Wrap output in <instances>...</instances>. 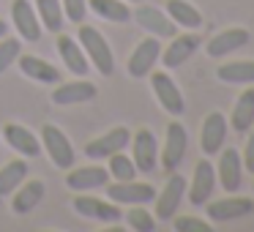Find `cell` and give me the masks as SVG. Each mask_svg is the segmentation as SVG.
<instances>
[{
  "label": "cell",
  "mask_w": 254,
  "mask_h": 232,
  "mask_svg": "<svg viewBox=\"0 0 254 232\" xmlns=\"http://www.w3.org/2000/svg\"><path fill=\"white\" fill-rule=\"evenodd\" d=\"M202 44L199 41L197 33H183V36H172V44H167L164 55H161V60H164L167 68H178L183 66V63L189 60V58L197 52V47Z\"/></svg>",
  "instance_id": "16"
},
{
  "label": "cell",
  "mask_w": 254,
  "mask_h": 232,
  "mask_svg": "<svg viewBox=\"0 0 254 232\" xmlns=\"http://www.w3.org/2000/svg\"><path fill=\"white\" fill-rule=\"evenodd\" d=\"M227 131H230V123L221 112H210L202 120V131H199V145H202L205 156H216L221 148H224Z\"/></svg>",
  "instance_id": "11"
},
{
  "label": "cell",
  "mask_w": 254,
  "mask_h": 232,
  "mask_svg": "<svg viewBox=\"0 0 254 232\" xmlns=\"http://www.w3.org/2000/svg\"><path fill=\"white\" fill-rule=\"evenodd\" d=\"M25 175H28V164H25L22 159L8 161V164L0 170V197H8V194L25 180Z\"/></svg>",
  "instance_id": "29"
},
{
  "label": "cell",
  "mask_w": 254,
  "mask_h": 232,
  "mask_svg": "<svg viewBox=\"0 0 254 232\" xmlns=\"http://www.w3.org/2000/svg\"><path fill=\"white\" fill-rule=\"evenodd\" d=\"M131 153H134V167L139 172H153L159 164V142H156L150 128H139L131 137Z\"/></svg>",
  "instance_id": "9"
},
{
  "label": "cell",
  "mask_w": 254,
  "mask_h": 232,
  "mask_svg": "<svg viewBox=\"0 0 254 232\" xmlns=\"http://www.w3.org/2000/svg\"><path fill=\"white\" fill-rule=\"evenodd\" d=\"M246 134H249V139H246V145H243L241 159H243V170L252 172V175H254V126L249 128Z\"/></svg>",
  "instance_id": "36"
},
{
  "label": "cell",
  "mask_w": 254,
  "mask_h": 232,
  "mask_svg": "<svg viewBox=\"0 0 254 232\" xmlns=\"http://www.w3.org/2000/svg\"><path fill=\"white\" fill-rule=\"evenodd\" d=\"M88 8L110 22H128L131 19V8L123 0H88Z\"/></svg>",
  "instance_id": "27"
},
{
  "label": "cell",
  "mask_w": 254,
  "mask_h": 232,
  "mask_svg": "<svg viewBox=\"0 0 254 232\" xmlns=\"http://www.w3.org/2000/svg\"><path fill=\"white\" fill-rule=\"evenodd\" d=\"M227 123H230L238 134H246L249 128L254 126V88H246L238 96L235 107H232V115Z\"/></svg>",
  "instance_id": "22"
},
{
  "label": "cell",
  "mask_w": 254,
  "mask_h": 232,
  "mask_svg": "<svg viewBox=\"0 0 254 232\" xmlns=\"http://www.w3.org/2000/svg\"><path fill=\"white\" fill-rule=\"evenodd\" d=\"M63 3V14H66L71 22H82L85 11H88V0H61Z\"/></svg>",
  "instance_id": "35"
},
{
  "label": "cell",
  "mask_w": 254,
  "mask_h": 232,
  "mask_svg": "<svg viewBox=\"0 0 254 232\" xmlns=\"http://www.w3.org/2000/svg\"><path fill=\"white\" fill-rule=\"evenodd\" d=\"M126 221H128V227L137 230V232H153L156 230V219L142 208V205H131V210L126 213Z\"/></svg>",
  "instance_id": "32"
},
{
  "label": "cell",
  "mask_w": 254,
  "mask_h": 232,
  "mask_svg": "<svg viewBox=\"0 0 254 232\" xmlns=\"http://www.w3.org/2000/svg\"><path fill=\"white\" fill-rule=\"evenodd\" d=\"M213 188H216V167L210 164L208 159H199L197 167H194L191 183L186 186L189 202H191L194 208H202V205L213 197Z\"/></svg>",
  "instance_id": "4"
},
{
  "label": "cell",
  "mask_w": 254,
  "mask_h": 232,
  "mask_svg": "<svg viewBox=\"0 0 254 232\" xmlns=\"http://www.w3.org/2000/svg\"><path fill=\"white\" fill-rule=\"evenodd\" d=\"M205 210H208V219H213V221H235V219H243V216L254 213V199L224 197V199H216V202L208 199Z\"/></svg>",
  "instance_id": "13"
},
{
  "label": "cell",
  "mask_w": 254,
  "mask_h": 232,
  "mask_svg": "<svg viewBox=\"0 0 254 232\" xmlns=\"http://www.w3.org/2000/svg\"><path fill=\"white\" fill-rule=\"evenodd\" d=\"M150 88H153L156 101L161 104V110H164V112H170L172 117L183 115L186 101H183L181 88L175 85V79H172L170 74H167V71H150Z\"/></svg>",
  "instance_id": "2"
},
{
  "label": "cell",
  "mask_w": 254,
  "mask_h": 232,
  "mask_svg": "<svg viewBox=\"0 0 254 232\" xmlns=\"http://www.w3.org/2000/svg\"><path fill=\"white\" fill-rule=\"evenodd\" d=\"M6 30H8V25L3 22V19H0V39H3V36H6Z\"/></svg>",
  "instance_id": "37"
},
{
  "label": "cell",
  "mask_w": 254,
  "mask_h": 232,
  "mask_svg": "<svg viewBox=\"0 0 254 232\" xmlns=\"http://www.w3.org/2000/svg\"><path fill=\"white\" fill-rule=\"evenodd\" d=\"M74 210H77L79 216H85V219L107 221V224L123 219L118 202H101V199H96V197H77L74 199Z\"/></svg>",
  "instance_id": "18"
},
{
  "label": "cell",
  "mask_w": 254,
  "mask_h": 232,
  "mask_svg": "<svg viewBox=\"0 0 254 232\" xmlns=\"http://www.w3.org/2000/svg\"><path fill=\"white\" fill-rule=\"evenodd\" d=\"M79 47H82V52L88 55V60L96 66L99 74L110 77V74L115 71V55H112L107 39L96 28H90V25H82V28H79Z\"/></svg>",
  "instance_id": "1"
},
{
  "label": "cell",
  "mask_w": 254,
  "mask_h": 232,
  "mask_svg": "<svg viewBox=\"0 0 254 232\" xmlns=\"http://www.w3.org/2000/svg\"><path fill=\"white\" fill-rule=\"evenodd\" d=\"M186 148H189V134L183 128V123L172 120L167 126V137H164V148H161V167L167 172H175L181 167L183 156H186Z\"/></svg>",
  "instance_id": "5"
},
{
  "label": "cell",
  "mask_w": 254,
  "mask_h": 232,
  "mask_svg": "<svg viewBox=\"0 0 254 232\" xmlns=\"http://www.w3.org/2000/svg\"><path fill=\"white\" fill-rule=\"evenodd\" d=\"M172 227L178 232H213V227L202 219H194V216H172Z\"/></svg>",
  "instance_id": "33"
},
{
  "label": "cell",
  "mask_w": 254,
  "mask_h": 232,
  "mask_svg": "<svg viewBox=\"0 0 254 232\" xmlns=\"http://www.w3.org/2000/svg\"><path fill=\"white\" fill-rule=\"evenodd\" d=\"M167 17L186 30L202 28V14H199L189 0H167Z\"/></svg>",
  "instance_id": "24"
},
{
  "label": "cell",
  "mask_w": 254,
  "mask_h": 232,
  "mask_svg": "<svg viewBox=\"0 0 254 232\" xmlns=\"http://www.w3.org/2000/svg\"><path fill=\"white\" fill-rule=\"evenodd\" d=\"M249 30L246 28H227L221 30V33H216L213 39L205 44V52H208L210 58H224L230 55V52H238L241 47L249 44Z\"/></svg>",
  "instance_id": "14"
},
{
  "label": "cell",
  "mask_w": 254,
  "mask_h": 232,
  "mask_svg": "<svg viewBox=\"0 0 254 232\" xmlns=\"http://www.w3.org/2000/svg\"><path fill=\"white\" fill-rule=\"evenodd\" d=\"M216 77L227 85H254V60H230L216 68Z\"/></svg>",
  "instance_id": "25"
},
{
  "label": "cell",
  "mask_w": 254,
  "mask_h": 232,
  "mask_svg": "<svg viewBox=\"0 0 254 232\" xmlns=\"http://www.w3.org/2000/svg\"><path fill=\"white\" fill-rule=\"evenodd\" d=\"M3 137H6V142L11 145L17 153H22V156L36 159V156L41 153V142H39V139H36L25 126H19V123H6V128H3Z\"/></svg>",
  "instance_id": "21"
},
{
  "label": "cell",
  "mask_w": 254,
  "mask_h": 232,
  "mask_svg": "<svg viewBox=\"0 0 254 232\" xmlns=\"http://www.w3.org/2000/svg\"><path fill=\"white\" fill-rule=\"evenodd\" d=\"M216 177H219L221 188L230 194H235L243 183V159L235 148H221L219 161H216Z\"/></svg>",
  "instance_id": "6"
},
{
  "label": "cell",
  "mask_w": 254,
  "mask_h": 232,
  "mask_svg": "<svg viewBox=\"0 0 254 232\" xmlns=\"http://www.w3.org/2000/svg\"><path fill=\"white\" fill-rule=\"evenodd\" d=\"M183 197H186V180H183V175H170V180L164 183L161 194H156V197H153V202H156V219L170 221L172 216L178 213Z\"/></svg>",
  "instance_id": "7"
},
{
  "label": "cell",
  "mask_w": 254,
  "mask_h": 232,
  "mask_svg": "<svg viewBox=\"0 0 254 232\" xmlns=\"http://www.w3.org/2000/svg\"><path fill=\"white\" fill-rule=\"evenodd\" d=\"M19 47H22V44H19L17 39H6L3 44H0V74L6 71V68L19 58Z\"/></svg>",
  "instance_id": "34"
},
{
  "label": "cell",
  "mask_w": 254,
  "mask_h": 232,
  "mask_svg": "<svg viewBox=\"0 0 254 232\" xmlns=\"http://www.w3.org/2000/svg\"><path fill=\"white\" fill-rule=\"evenodd\" d=\"M128 142H131V131H128L126 126H118V128H112V131L101 134V137L90 139V142L85 145V156H90V159H110L112 153L123 150Z\"/></svg>",
  "instance_id": "12"
},
{
  "label": "cell",
  "mask_w": 254,
  "mask_h": 232,
  "mask_svg": "<svg viewBox=\"0 0 254 232\" xmlns=\"http://www.w3.org/2000/svg\"><path fill=\"white\" fill-rule=\"evenodd\" d=\"M41 197H44V183L28 180L17 191V197H14V213H30V210L41 202Z\"/></svg>",
  "instance_id": "28"
},
{
  "label": "cell",
  "mask_w": 254,
  "mask_h": 232,
  "mask_svg": "<svg viewBox=\"0 0 254 232\" xmlns=\"http://www.w3.org/2000/svg\"><path fill=\"white\" fill-rule=\"evenodd\" d=\"M134 3H142V0H134Z\"/></svg>",
  "instance_id": "38"
},
{
  "label": "cell",
  "mask_w": 254,
  "mask_h": 232,
  "mask_svg": "<svg viewBox=\"0 0 254 232\" xmlns=\"http://www.w3.org/2000/svg\"><path fill=\"white\" fill-rule=\"evenodd\" d=\"M96 99V85L90 82H66L61 88L52 90V104H61V107H68V104H85V101H93Z\"/></svg>",
  "instance_id": "20"
},
{
  "label": "cell",
  "mask_w": 254,
  "mask_h": 232,
  "mask_svg": "<svg viewBox=\"0 0 254 232\" xmlns=\"http://www.w3.org/2000/svg\"><path fill=\"white\" fill-rule=\"evenodd\" d=\"M11 19L17 25L19 36L25 41H39L41 39V22L36 17L33 6H30V0H14L11 6Z\"/></svg>",
  "instance_id": "17"
},
{
  "label": "cell",
  "mask_w": 254,
  "mask_h": 232,
  "mask_svg": "<svg viewBox=\"0 0 254 232\" xmlns=\"http://www.w3.org/2000/svg\"><path fill=\"white\" fill-rule=\"evenodd\" d=\"M107 172H110V177H115V180H134L137 167H134V159H128V156H123V150H118V153L110 156Z\"/></svg>",
  "instance_id": "31"
},
{
  "label": "cell",
  "mask_w": 254,
  "mask_h": 232,
  "mask_svg": "<svg viewBox=\"0 0 254 232\" xmlns=\"http://www.w3.org/2000/svg\"><path fill=\"white\" fill-rule=\"evenodd\" d=\"M41 145H44V150L50 153V159H52L55 167H61V170H71L74 148H71V142H68V137L58 126L47 123V126L41 128Z\"/></svg>",
  "instance_id": "3"
},
{
  "label": "cell",
  "mask_w": 254,
  "mask_h": 232,
  "mask_svg": "<svg viewBox=\"0 0 254 232\" xmlns=\"http://www.w3.org/2000/svg\"><path fill=\"white\" fill-rule=\"evenodd\" d=\"M107 197L118 205H145L156 197V188L150 183H137V180H115L107 188Z\"/></svg>",
  "instance_id": "8"
},
{
  "label": "cell",
  "mask_w": 254,
  "mask_h": 232,
  "mask_svg": "<svg viewBox=\"0 0 254 232\" xmlns=\"http://www.w3.org/2000/svg\"><path fill=\"white\" fill-rule=\"evenodd\" d=\"M19 71H22L25 77L36 79V82H47V85L58 82V77H61L55 66H50L47 60H41V58H36V55H22L19 58Z\"/></svg>",
  "instance_id": "26"
},
{
  "label": "cell",
  "mask_w": 254,
  "mask_h": 232,
  "mask_svg": "<svg viewBox=\"0 0 254 232\" xmlns=\"http://www.w3.org/2000/svg\"><path fill=\"white\" fill-rule=\"evenodd\" d=\"M134 19L139 22V28H145L150 36H156V39H172V36H175V28H178L164 11H159V8H153V6H139L137 14H134Z\"/></svg>",
  "instance_id": "15"
},
{
  "label": "cell",
  "mask_w": 254,
  "mask_h": 232,
  "mask_svg": "<svg viewBox=\"0 0 254 232\" xmlns=\"http://www.w3.org/2000/svg\"><path fill=\"white\" fill-rule=\"evenodd\" d=\"M107 180H110V172L104 167H79L66 175V186L74 191H90V188L107 186Z\"/></svg>",
  "instance_id": "19"
},
{
  "label": "cell",
  "mask_w": 254,
  "mask_h": 232,
  "mask_svg": "<svg viewBox=\"0 0 254 232\" xmlns=\"http://www.w3.org/2000/svg\"><path fill=\"white\" fill-rule=\"evenodd\" d=\"M36 6H39V17H41V22H44V28L52 30V33H61L63 17H66L61 0H36Z\"/></svg>",
  "instance_id": "30"
},
{
  "label": "cell",
  "mask_w": 254,
  "mask_h": 232,
  "mask_svg": "<svg viewBox=\"0 0 254 232\" xmlns=\"http://www.w3.org/2000/svg\"><path fill=\"white\" fill-rule=\"evenodd\" d=\"M58 52H61L63 63L68 66L71 74H77V77H85V74H88L90 60H88V55L82 52V47L74 44L71 36H61V39H58Z\"/></svg>",
  "instance_id": "23"
},
{
  "label": "cell",
  "mask_w": 254,
  "mask_h": 232,
  "mask_svg": "<svg viewBox=\"0 0 254 232\" xmlns=\"http://www.w3.org/2000/svg\"><path fill=\"white\" fill-rule=\"evenodd\" d=\"M161 58V44L156 36H150V39H142L137 44V50L131 52V58H128V74H131L134 79H142L148 77L150 71H153L156 60Z\"/></svg>",
  "instance_id": "10"
}]
</instances>
